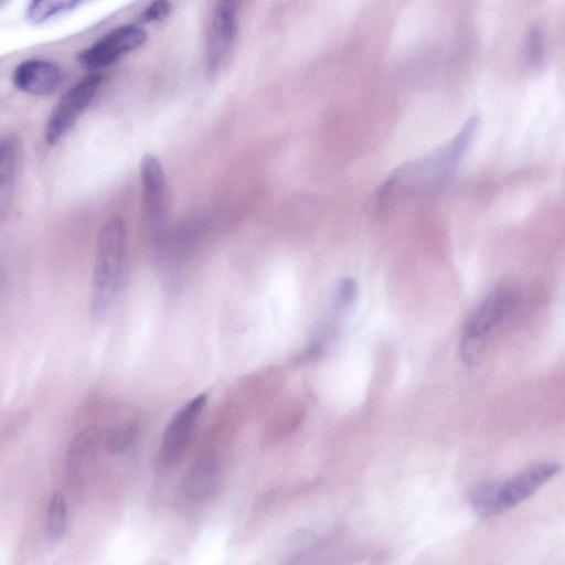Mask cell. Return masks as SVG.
<instances>
[{
	"instance_id": "cell-1",
	"label": "cell",
	"mask_w": 565,
	"mask_h": 565,
	"mask_svg": "<svg viewBox=\"0 0 565 565\" xmlns=\"http://www.w3.org/2000/svg\"><path fill=\"white\" fill-rule=\"evenodd\" d=\"M479 124V117L471 116L446 145L399 166L379 190L377 200L385 201L395 191H426L443 184L456 171Z\"/></svg>"
},
{
	"instance_id": "cell-7",
	"label": "cell",
	"mask_w": 565,
	"mask_h": 565,
	"mask_svg": "<svg viewBox=\"0 0 565 565\" xmlns=\"http://www.w3.org/2000/svg\"><path fill=\"white\" fill-rule=\"evenodd\" d=\"M561 469L556 462L534 465L504 482H497L494 512L507 511L533 495Z\"/></svg>"
},
{
	"instance_id": "cell-2",
	"label": "cell",
	"mask_w": 565,
	"mask_h": 565,
	"mask_svg": "<svg viewBox=\"0 0 565 565\" xmlns=\"http://www.w3.org/2000/svg\"><path fill=\"white\" fill-rule=\"evenodd\" d=\"M126 254V226L120 215H113L102 225L92 275V311L104 318L116 298Z\"/></svg>"
},
{
	"instance_id": "cell-14",
	"label": "cell",
	"mask_w": 565,
	"mask_h": 565,
	"mask_svg": "<svg viewBox=\"0 0 565 565\" xmlns=\"http://www.w3.org/2000/svg\"><path fill=\"white\" fill-rule=\"evenodd\" d=\"M97 441L98 434L92 427L85 428L74 438L67 451V465L72 472H75L92 459Z\"/></svg>"
},
{
	"instance_id": "cell-10",
	"label": "cell",
	"mask_w": 565,
	"mask_h": 565,
	"mask_svg": "<svg viewBox=\"0 0 565 565\" xmlns=\"http://www.w3.org/2000/svg\"><path fill=\"white\" fill-rule=\"evenodd\" d=\"M22 154V146L17 138H0V221L7 218L13 209Z\"/></svg>"
},
{
	"instance_id": "cell-17",
	"label": "cell",
	"mask_w": 565,
	"mask_h": 565,
	"mask_svg": "<svg viewBox=\"0 0 565 565\" xmlns=\"http://www.w3.org/2000/svg\"><path fill=\"white\" fill-rule=\"evenodd\" d=\"M526 57L530 66L539 71L544 65V41L539 25H533L526 38Z\"/></svg>"
},
{
	"instance_id": "cell-9",
	"label": "cell",
	"mask_w": 565,
	"mask_h": 565,
	"mask_svg": "<svg viewBox=\"0 0 565 565\" xmlns=\"http://www.w3.org/2000/svg\"><path fill=\"white\" fill-rule=\"evenodd\" d=\"M62 71L51 61L32 58L20 63L13 73V83L23 93L46 96L60 87Z\"/></svg>"
},
{
	"instance_id": "cell-16",
	"label": "cell",
	"mask_w": 565,
	"mask_h": 565,
	"mask_svg": "<svg viewBox=\"0 0 565 565\" xmlns=\"http://www.w3.org/2000/svg\"><path fill=\"white\" fill-rule=\"evenodd\" d=\"M136 426L134 423H122L113 428L106 439V447L109 452L119 455L128 450L134 441Z\"/></svg>"
},
{
	"instance_id": "cell-4",
	"label": "cell",
	"mask_w": 565,
	"mask_h": 565,
	"mask_svg": "<svg viewBox=\"0 0 565 565\" xmlns=\"http://www.w3.org/2000/svg\"><path fill=\"white\" fill-rule=\"evenodd\" d=\"M102 81L103 77L99 74L88 75L64 94L53 108L45 125L44 138L47 145L57 143L75 125L92 103Z\"/></svg>"
},
{
	"instance_id": "cell-3",
	"label": "cell",
	"mask_w": 565,
	"mask_h": 565,
	"mask_svg": "<svg viewBox=\"0 0 565 565\" xmlns=\"http://www.w3.org/2000/svg\"><path fill=\"white\" fill-rule=\"evenodd\" d=\"M510 300L504 288L493 290L469 318L461 344L460 355L465 364L475 366L483 356L487 333L501 320Z\"/></svg>"
},
{
	"instance_id": "cell-15",
	"label": "cell",
	"mask_w": 565,
	"mask_h": 565,
	"mask_svg": "<svg viewBox=\"0 0 565 565\" xmlns=\"http://www.w3.org/2000/svg\"><path fill=\"white\" fill-rule=\"evenodd\" d=\"M77 0H31L26 19L32 24H41L46 20L72 9Z\"/></svg>"
},
{
	"instance_id": "cell-13",
	"label": "cell",
	"mask_w": 565,
	"mask_h": 565,
	"mask_svg": "<svg viewBox=\"0 0 565 565\" xmlns=\"http://www.w3.org/2000/svg\"><path fill=\"white\" fill-rule=\"evenodd\" d=\"M67 529V508L63 495L60 492H54L47 504L46 509V525L45 536L49 551L54 553L66 534Z\"/></svg>"
},
{
	"instance_id": "cell-20",
	"label": "cell",
	"mask_w": 565,
	"mask_h": 565,
	"mask_svg": "<svg viewBox=\"0 0 565 565\" xmlns=\"http://www.w3.org/2000/svg\"><path fill=\"white\" fill-rule=\"evenodd\" d=\"M0 2H1V0H0Z\"/></svg>"
},
{
	"instance_id": "cell-18",
	"label": "cell",
	"mask_w": 565,
	"mask_h": 565,
	"mask_svg": "<svg viewBox=\"0 0 565 565\" xmlns=\"http://www.w3.org/2000/svg\"><path fill=\"white\" fill-rule=\"evenodd\" d=\"M358 294V284L352 277H344L338 285L334 307L338 313L347 310Z\"/></svg>"
},
{
	"instance_id": "cell-11",
	"label": "cell",
	"mask_w": 565,
	"mask_h": 565,
	"mask_svg": "<svg viewBox=\"0 0 565 565\" xmlns=\"http://www.w3.org/2000/svg\"><path fill=\"white\" fill-rule=\"evenodd\" d=\"M238 0H218L212 22L209 63L216 65L232 44L237 25Z\"/></svg>"
},
{
	"instance_id": "cell-6",
	"label": "cell",
	"mask_w": 565,
	"mask_h": 565,
	"mask_svg": "<svg viewBox=\"0 0 565 565\" xmlns=\"http://www.w3.org/2000/svg\"><path fill=\"white\" fill-rule=\"evenodd\" d=\"M205 402L206 396L200 394L173 415L163 431L159 449V460L162 466H173L181 458Z\"/></svg>"
},
{
	"instance_id": "cell-19",
	"label": "cell",
	"mask_w": 565,
	"mask_h": 565,
	"mask_svg": "<svg viewBox=\"0 0 565 565\" xmlns=\"http://www.w3.org/2000/svg\"><path fill=\"white\" fill-rule=\"evenodd\" d=\"M171 10L169 0H153L143 11L142 20L153 22L164 19Z\"/></svg>"
},
{
	"instance_id": "cell-5",
	"label": "cell",
	"mask_w": 565,
	"mask_h": 565,
	"mask_svg": "<svg viewBox=\"0 0 565 565\" xmlns=\"http://www.w3.org/2000/svg\"><path fill=\"white\" fill-rule=\"evenodd\" d=\"M147 41L143 29L127 24L113 29L77 55L78 63L88 70H98L115 63L126 53Z\"/></svg>"
},
{
	"instance_id": "cell-8",
	"label": "cell",
	"mask_w": 565,
	"mask_h": 565,
	"mask_svg": "<svg viewBox=\"0 0 565 565\" xmlns=\"http://www.w3.org/2000/svg\"><path fill=\"white\" fill-rule=\"evenodd\" d=\"M140 179L143 209L149 224L161 230L168 205L167 180L160 160L152 153H145L140 162Z\"/></svg>"
},
{
	"instance_id": "cell-12",
	"label": "cell",
	"mask_w": 565,
	"mask_h": 565,
	"mask_svg": "<svg viewBox=\"0 0 565 565\" xmlns=\"http://www.w3.org/2000/svg\"><path fill=\"white\" fill-rule=\"evenodd\" d=\"M217 478V462L213 457L206 456L189 470L183 481V492L191 500H202L213 492Z\"/></svg>"
}]
</instances>
